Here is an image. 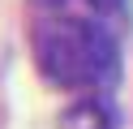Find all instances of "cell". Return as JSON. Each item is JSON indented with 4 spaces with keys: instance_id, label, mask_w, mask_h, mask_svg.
Returning <instances> with one entry per match:
<instances>
[{
    "instance_id": "cell-1",
    "label": "cell",
    "mask_w": 133,
    "mask_h": 129,
    "mask_svg": "<svg viewBox=\"0 0 133 129\" xmlns=\"http://www.w3.org/2000/svg\"><path fill=\"white\" fill-rule=\"evenodd\" d=\"M35 56L47 82L56 86H112L120 77V52L103 22L52 13L35 26Z\"/></svg>"
},
{
    "instance_id": "cell-2",
    "label": "cell",
    "mask_w": 133,
    "mask_h": 129,
    "mask_svg": "<svg viewBox=\"0 0 133 129\" xmlns=\"http://www.w3.org/2000/svg\"><path fill=\"white\" fill-rule=\"evenodd\" d=\"M60 129H116V112H112V103L90 95L60 116Z\"/></svg>"
},
{
    "instance_id": "cell-3",
    "label": "cell",
    "mask_w": 133,
    "mask_h": 129,
    "mask_svg": "<svg viewBox=\"0 0 133 129\" xmlns=\"http://www.w3.org/2000/svg\"><path fill=\"white\" fill-rule=\"evenodd\" d=\"M86 9L95 13V22H103V26L129 17V0H86Z\"/></svg>"
}]
</instances>
